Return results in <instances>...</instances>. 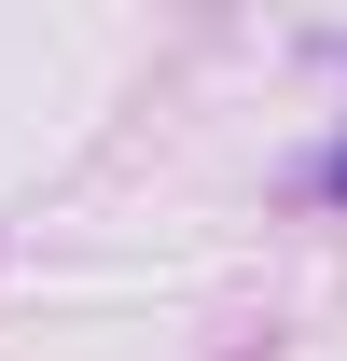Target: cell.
<instances>
[{
  "label": "cell",
  "instance_id": "obj_1",
  "mask_svg": "<svg viewBox=\"0 0 347 361\" xmlns=\"http://www.w3.org/2000/svg\"><path fill=\"white\" fill-rule=\"evenodd\" d=\"M319 195H334V209H347V139H334V153H319Z\"/></svg>",
  "mask_w": 347,
  "mask_h": 361
}]
</instances>
